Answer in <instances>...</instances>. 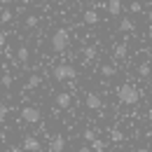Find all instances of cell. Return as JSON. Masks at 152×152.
Wrapping results in <instances>:
<instances>
[{
	"mask_svg": "<svg viewBox=\"0 0 152 152\" xmlns=\"http://www.w3.org/2000/svg\"><path fill=\"white\" fill-rule=\"evenodd\" d=\"M117 96H119V101H122L124 105H136L138 98H140L138 89H136L133 84H122V87L117 89Z\"/></svg>",
	"mask_w": 152,
	"mask_h": 152,
	"instance_id": "1",
	"label": "cell"
},
{
	"mask_svg": "<svg viewBox=\"0 0 152 152\" xmlns=\"http://www.w3.org/2000/svg\"><path fill=\"white\" fill-rule=\"evenodd\" d=\"M68 45H70V35H68V31H66V28H58L56 33L52 35V47H54L56 52H66Z\"/></svg>",
	"mask_w": 152,
	"mask_h": 152,
	"instance_id": "2",
	"label": "cell"
},
{
	"mask_svg": "<svg viewBox=\"0 0 152 152\" xmlns=\"http://www.w3.org/2000/svg\"><path fill=\"white\" fill-rule=\"evenodd\" d=\"M77 77V70L73 66H68V63H61L54 68V80L56 82H66V80H75Z\"/></svg>",
	"mask_w": 152,
	"mask_h": 152,
	"instance_id": "3",
	"label": "cell"
},
{
	"mask_svg": "<svg viewBox=\"0 0 152 152\" xmlns=\"http://www.w3.org/2000/svg\"><path fill=\"white\" fill-rule=\"evenodd\" d=\"M21 117H23L28 124H38V122H40V110H38V108H33V105H26V108L21 110Z\"/></svg>",
	"mask_w": 152,
	"mask_h": 152,
	"instance_id": "4",
	"label": "cell"
},
{
	"mask_svg": "<svg viewBox=\"0 0 152 152\" xmlns=\"http://www.w3.org/2000/svg\"><path fill=\"white\" fill-rule=\"evenodd\" d=\"M84 103H87V108H89V110H101V108H103V98H101L98 94H94V91H91V94H87Z\"/></svg>",
	"mask_w": 152,
	"mask_h": 152,
	"instance_id": "5",
	"label": "cell"
},
{
	"mask_svg": "<svg viewBox=\"0 0 152 152\" xmlns=\"http://www.w3.org/2000/svg\"><path fill=\"white\" fill-rule=\"evenodd\" d=\"M26 152H40V140L35 136H23V145H21Z\"/></svg>",
	"mask_w": 152,
	"mask_h": 152,
	"instance_id": "6",
	"label": "cell"
},
{
	"mask_svg": "<svg viewBox=\"0 0 152 152\" xmlns=\"http://www.w3.org/2000/svg\"><path fill=\"white\" fill-rule=\"evenodd\" d=\"M63 148H66V138L63 136H54L52 138V152H63Z\"/></svg>",
	"mask_w": 152,
	"mask_h": 152,
	"instance_id": "7",
	"label": "cell"
},
{
	"mask_svg": "<svg viewBox=\"0 0 152 152\" xmlns=\"http://www.w3.org/2000/svg\"><path fill=\"white\" fill-rule=\"evenodd\" d=\"M108 12H110L113 17H119V12H122V0H110V2H108Z\"/></svg>",
	"mask_w": 152,
	"mask_h": 152,
	"instance_id": "8",
	"label": "cell"
},
{
	"mask_svg": "<svg viewBox=\"0 0 152 152\" xmlns=\"http://www.w3.org/2000/svg\"><path fill=\"white\" fill-rule=\"evenodd\" d=\"M56 105L58 108H68V105H70V94H66V91H63V94H56Z\"/></svg>",
	"mask_w": 152,
	"mask_h": 152,
	"instance_id": "9",
	"label": "cell"
},
{
	"mask_svg": "<svg viewBox=\"0 0 152 152\" xmlns=\"http://www.w3.org/2000/svg\"><path fill=\"white\" fill-rule=\"evenodd\" d=\"M84 23H89V26L98 23V14H96V10H87V12H84Z\"/></svg>",
	"mask_w": 152,
	"mask_h": 152,
	"instance_id": "10",
	"label": "cell"
},
{
	"mask_svg": "<svg viewBox=\"0 0 152 152\" xmlns=\"http://www.w3.org/2000/svg\"><path fill=\"white\" fill-rule=\"evenodd\" d=\"M17 61H19V63H26V61H28V49H26L23 45L17 49Z\"/></svg>",
	"mask_w": 152,
	"mask_h": 152,
	"instance_id": "11",
	"label": "cell"
},
{
	"mask_svg": "<svg viewBox=\"0 0 152 152\" xmlns=\"http://www.w3.org/2000/svg\"><path fill=\"white\" fill-rule=\"evenodd\" d=\"M117 70H115V66H110V63H105V66H101V75L103 77H113Z\"/></svg>",
	"mask_w": 152,
	"mask_h": 152,
	"instance_id": "12",
	"label": "cell"
},
{
	"mask_svg": "<svg viewBox=\"0 0 152 152\" xmlns=\"http://www.w3.org/2000/svg\"><path fill=\"white\" fill-rule=\"evenodd\" d=\"M119 31H124V33L133 31V21L131 19H122V21H119Z\"/></svg>",
	"mask_w": 152,
	"mask_h": 152,
	"instance_id": "13",
	"label": "cell"
},
{
	"mask_svg": "<svg viewBox=\"0 0 152 152\" xmlns=\"http://www.w3.org/2000/svg\"><path fill=\"white\" fill-rule=\"evenodd\" d=\"M124 56H126V45L122 42V45L115 47V58H124Z\"/></svg>",
	"mask_w": 152,
	"mask_h": 152,
	"instance_id": "14",
	"label": "cell"
},
{
	"mask_svg": "<svg viewBox=\"0 0 152 152\" xmlns=\"http://www.w3.org/2000/svg\"><path fill=\"white\" fill-rule=\"evenodd\" d=\"M138 73H140V77H150V63L143 61V63L138 66Z\"/></svg>",
	"mask_w": 152,
	"mask_h": 152,
	"instance_id": "15",
	"label": "cell"
},
{
	"mask_svg": "<svg viewBox=\"0 0 152 152\" xmlns=\"http://www.w3.org/2000/svg\"><path fill=\"white\" fill-rule=\"evenodd\" d=\"M38 84H40V75H31L28 82H26V89H35Z\"/></svg>",
	"mask_w": 152,
	"mask_h": 152,
	"instance_id": "16",
	"label": "cell"
},
{
	"mask_svg": "<svg viewBox=\"0 0 152 152\" xmlns=\"http://www.w3.org/2000/svg\"><path fill=\"white\" fill-rule=\"evenodd\" d=\"M82 54H84L87 61H91V58L96 56V49H94V47H84V49H82Z\"/></svg>",
	"mask_w": 152,
	"mask_h": 152,
	"instance_id": "17",
	"label": "cell"
},
{
	"mask_svg": "<svg viewBox=\"0 0 152 152\" xmlns=\"http://www.w3.org/2000/svg\"><path fill=\"white\" fill-rule=\"evenodd\" d=\"M82 136H84V140H89V143H94V140H98V138H96V131H94V129H87V131L82 133Z\"/></svg>",
	"mask_w": 152,
	"mask_h": 152,
	"instance_id": "18",
	"label": "cell"
},
{
	"mask_svg": "<svg viewBox=\"0 0 152 152\" xmlns=\"http://www.w3.org/2000/svg\"><path fill=\"white\" fill-rule=\"evenodd\" d=\"M110 138H113L115 143H119V140H124V133L119 131V129H113V131H110Z\"/></svg>",
	"mask_w": 152,
	"mask_h": 152,
	"instance_id": "19",
	"label": "cell"
},
{
	"mask_svg": "<svg viewBox=\"0 0 152 152\" xmlns=\"http://www.w3.org/2000/svg\"><path fill=\"white\" fill-rule=\"evenodd\" d=\"M26 26H28V28H35V26H38V17H35V14H28V17H26Z\"/></svg>",
	"mask_w": 152,
	"mask_h": 152,
	"instance_id": "20",
	"label": "cell"
},
{
	"mask_svg": "<svg viewBox=\"0 0 152 152\" xmlns=\"http://www.w3.org/2000/svg\"><path fill=\"white\" fill-rule=\"evenodd\" d=\"M103 148H105L103 140H94V143H91V150H94V152H103Z\"/></svg>",
	"mask_w": 152,
	"mask_h": 152,
	"instance_id": "21",
	"label": "cell"
},
{
	"mask_svg": "<svg viewBox=\"0 0 152 152\" xmlns=\"http://www.w3.org/2000/svg\"><path fill=\"white\" fill-rule=\"evenodd\" d=\"M0 84L2 87H12V75H2L0 77Z\"/></svg>",
	"mask_w": 152,
	"mask_h": 152,
	"instance_id": "22",
	"label": "cell"
},
{
	"mask_svg": "<svg viewBox=\"0 0 152 152\" xmlns=\"http://www.w3.org/2000/svg\"><path fill=\"white\" fill-rule=\"evenodd\" d=\"M0 21H2V23H7V21H12V12H10V10H5V12L0 14Z\"/></svg>",
	"mask_w": 152,
	"mask_h": 152,
	"instance_id": "23",
	"label": "cell"
},
{
	"mask_svg": "<svg viewBox=\"0 0 152 152\" xmlns=\"http://www.w3.org/2000/svg\"><path fill=\"white\" fill-rule=\"evenodd\" d=\"M7 113H10V108H7L5 103H0V122H2L5 117H7Z\"/></svg>",
	"mask_w": 152,
	"mask_h": 152,
	"instance_id": "24",
	"label": "cell"
},
{
	"mask_svg": "<svg viewBox=\"0 0 152 152\" xmlns=\"http://www.w3.org/2000/svg\"><path fill=\"white\" fill-rule=\"evenodd\" d=\"M140 10H143V5H140V2H136V0H133V2H131V12H133V14H138V12H140Z\"/></svg>",
	"mask_w": 152,
	"mask_h": 152,
	"instance_id": "25",
	"label": "cell"
},
{
	"mask_svg": "<svg viewBox=\"0 0 152 152\" xmlns=\"http://www.w3.org/2000/svg\"><path fill=\"white\" fill-rule=\"evenodd\" d=\"M5 38H7V35H5V33H2V31H0V49H2V47H5Z\"/></svg>",
	"mask_w": 152,
	"mask_h": 152,
	"instance_id": "26",
	"label": "cell"
},
{
	"mask_svg": "<svg viewBox=\"0 0 152 152\" xmlns=\"http://www.w3.org/2000/svg\"><path fill=\"white\" fill-rule=\"evenodd\" d=\"M10 152H26L23 148H10Z\"/></svg>",
	"mask_w": 152,
	"mask_h": 152,
	"instance_id": "27",
	"label": "cell"
},
{
	"mask_svg": "<svg viewBox=\"0 0 152 152\" xmlns=\"http://www.w3.org/2000/svg\"><path fill=\"white\" fill-rule=\"evenodd\" d=\"M80 152H91V148H80Z\"/></svg>",
	"mask_w": 152,
	"mask_h": 152,
	"instance_id": "28",
	"label": "cell"
},
{
	"mask_svg": "<svg viewBox=\"0 0 152 152\" xmlns=\"http://www.w3.org/2000/svg\"><path fill=\"white\" fill-rule=\"evenodd\" d=\"M148 38L152 40V26H150V28H148Z\"/></svg>",
	"mask_w": 152,
	"mask_h": 152,
	"instance_id": "29",
	"label": "cell"
},
{
	"mask_svg": "<svg viewBox=\"0 0 152 152\" xmlns=\"http://www.w3.org/2000/svg\"><path fill=\"white\" fill-rule=\"evenodd\" d=\"M138 152H150V150L148 148H138Z\"/></svg>",
	"mask_w": 152,
	"mask_h": 152,
	"instance_id": "30",
	"label": "cell"
},
{
	"mask_svg": "<svg viewBox=\"0 0 152 152\" xmlns=\"http://www.w3.org/2000/svg\"><path fill=\"white\" fill-rule=\"evenodd\" d=\"M148 119H150V122H152V110H148Z\"/></svg>",
	"mask_w": 152,
	"mask_h": 152,
	"instance_id": "31",
	"label": "cell"
},
{
	"mask_svg": "<svg viewBox=\"0 0 152 152\" xmlns=\"http://www.w3.org/2000/svg\"><path fill=\"white\" fill-rule=\"evenodd\" d=\"M148 19H150V23H152V12H150V14H148Z\"/></svg>",
	"mask_w": 152,
	"mask_h": 152,
	"instance_id": "32",
	"label": "cell"
},
{
	"mask_svg": "<svg viewBox=\"0 0 152 152\" xmlns=\"http://www.w3.org/2000/svg\"><path fill=\"white\" fill-rule=\"evenodd\" d=\"M21 2H28V0H21Z\"/></svg>",
	"mask_w": 152,
	"mask_h": 152,
	"instance_id": "33",
	"label": "cell"
},
{
	"mask_svg": "<svg viewBox=\"0 0 152 152\" xmlns=\"http://www.w3.org/2000/svg\"><path fill=\"white\" fill-rule=\"evenodd\" d=\"M0 2H5V0H0Z\"/></svg>",
	"mask_w": 152,
	"mask_h": 152,
	"instance_id": "34",
	"label": "cell"
}]
</instances>
